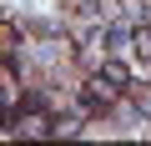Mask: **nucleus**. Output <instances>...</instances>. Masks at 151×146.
Wrapping results in <instances>:
<instances>
[{
    "label": "nucleus",
    "mask_w": 151,
    "mask_h": 146,
    "mask_svg": "<svg viewBox=\"0 0 151 146\" xmlns=\"http://www.w3.org/2000/svg\"><path fill=\"white\" fill-rule=\"evenodd\" d=\"M101 81H111V86H126V81H131V70H126L121 60H101Z\"/></svg>",
    "instance_id": "f03ea898"
},
{
    "label": "nucleus",
    "mask_w": 151,
    "mask_h": 146,
    "mask_svg": "<svg viewBox=\"0 0 151 146\" xmlns=\"http://www.w3.org/2000/svg\"><path fill=\"white\" fill-rule=\"evenodd\" d=\"M15 131H25V136H45V131H55V126H50L40 111H30V116H20V121H15Z\"/></svg>",
    "instance_id": "f257e3e1"
}]
</instances>
